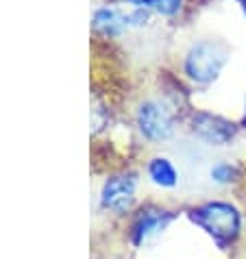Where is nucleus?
Segmentation results:
<instances>
[{"label": "nucleus", "mask_w": 246, "mask_h": 259, "mask_svg": "<svg viewBox=\"0 0 246 259\" xmlns=\"http://www.w3.org/2000/svg\"><path fill=\"white\" fill-rule=\"evenodd\" d=\"M229 48L220 39H196L185 50L181 70L194 85H212L218 81L224 66L229 63Z\"/></svg>", "instance_id": "obj_1"}, {"label": "nucleus", "mask_w": 246, "mask_h": 259, "mask_svg": "<svg viewBox=\"0 0 246 259\" xmlns=\"http://www.w3.org/2000/svg\"><path fill=\"white\" fill-rule=\"evenodd\" d=\"M190 218L209 237H214L220 246L233 242L242 229L240 209L231 203H224V200H209V203L198 205L196 209L190 211Z\"/></svg>", "instance_id": "obj_2"}, {"label": "nucleus", "mask_w": 246, "mask_h": 259, "mask_svg": "<svg viewBox=\"0 0 246 259\" xmlns=\"http://www.w3.org/2000/svg\"><path fill=\"white\" fill-rule=\"evenodd\" d=\"M135 124L148 142H166L172 138L177 126V107L166 98H148L137 105Z\"/></svg>", "instance_id": "obj_3"}, {"label": "nucleus", "mask_w": 246, "mask_h": 259, "mask_svg": "<svg viewBox=\"0 0 246 259\" xmlns=\"http://www.w3.org/2000/svg\"><path fill=\"white\" fill-rule=\"evenodd\" d=\"M187 128L196 140L205 142L207 146H227L235 140L240 131V122H233L214 111H192L187 116Z\"/></svg>", "instance_id": "obj_4"}, {"label": "nucleus", "mask_w": 246, "mask_h": 259, "mask_svg": "<svg viewBox=\"0 0 246 259\" xmlns=\"http://www.w3.org/2000/svg\"><path fill=\"white\" fill-rule=\"evenodd\" d=\"M150 20V13L146 9H140V7H131V9H125V7H100V9L94 11L92 18V26L94 31L107 35V37H118V35L131 31L135 26H144Z\"/></svg>", "instance_id": "obj_5"}, {"label": "nucleus", "mask_w": 246, "mask_h": 259, "mask_svg": "<svg viewBox=\"0 0 246 259\" xmlns=\"http://www.w3.org/2000/svg\"><path fill=\"white\" fill-rule=\"evenodd\" d=\"M135 188H137V179L135 175H118L111 177L105 183L100 200L103 207L111 209L115 213H125L135 200Z\"/></svg>", "instance_id": "obj_6"}, {"label": "nucleus", "mask_w": 246, "mask_h": 259, "mask_svg": "<svg viewBox=\"0 0 246 259\" xmlns=\"http://www.w3.org/2000/svg\"><path fill=\"white\" fill-rule=\"evenodd\" d=\"M175 218L170 211H161V209H148V211H142L140 215L135 218L133 222V229H131V237H133V244L142 246L144 242H148L150 237H155L163 231L166 227L170 225V220Z\"/></svg>", "instance_id": "obj_7"}, {"label": "nucleus", "mask_w": 246, "mask_h": 259, "mask_svg": "<svg viewBox=\"0 0 246 259\" xmlns=\"http://www.w3.org/2000/svg\"><path fill=\"white\" fill-rule=\"evenodd\" d=\"M146 172L150 181L161 190H172L179 185V170L168 157H153L146 165Z\"/></svg>", "instance_id": "obj_8"}, {"label": "nucleus", "mask_w": 246, "mask_h": 259, "mask_svg": "<svg viewBox=\"0 0 246 259\" xmlns=\"http://www.w3.org/2000/svg\"><path fill=\"white\" fill-rule=\"evenodd\" d=\"M131 7H140L146 9L148 13H157L163 18H175L183 11L185 0H129Z\"/></svg>", "instance_id": "obj_9"}, {"label": "nucleus", "mask_w": 246, "mask_h": 259, "mask_svg": "<svg viewBox=\"0 0 246 259\" xmlns=\"http://www.w3.org/2000/svg\"><path fill=\"white\" fill-rule=\"evenodd\" d=\"M237 177H240V170H237V165L229 163V161H218V163L212 165V181L214 183L229 185V183H233Z\"/></svg>", "instance_id": "obj_10"}, {"label": "nucleus", "mask_w": 246, "mask_h": 259, "mask_svg": "<svg viewBox=\"0 0 246 259\" xmlns=\"http://www.w3.org/2000/svg\"><path fill=\"white\" fill-rule=\"evenodd\" d=\"M240 128H246V94H244V103H242V116H240Z\"/></svg>", "instance_id": "obj_11"}, {"label": "nucleus", "mask_w": 246, "mask_h": 259, "mask_svg": "<svg viewBox=\"0 0 246 259\" xmlns=\"http://www.w3.org/2000/svg\"><path fill=\"white\" fill-rule=\"evenodd\" d=\"M237 7H240V11L244 13V18H246V0H235Z\"/></svg>", "instance_id": "obj_12"}, {"label": "nucleus", "mask_w": 246, "mask_h": 259, "mask_svg": "<svg viewBox=\"0 0 246 259\" xmlns=\"http://www.w3.org/2000/svg\"><path fill=\"white\" fill-rule=\"evenodd\" d=\"M127 3H129V0H127Z\"/></svg>", "instance_id": "obj_13"}]
</instances>
